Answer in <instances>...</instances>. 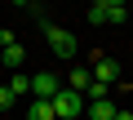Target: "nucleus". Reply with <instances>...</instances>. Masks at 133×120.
<instances>
[{"instance_id":"nucleus-6","label":"nucleus","mask_w":133,"mask_h":120,"mask_svg":"<svg viewBox=\"0 0 133 120\" xmlns=\"http://www.w3.org/2000/svg\"><path fill=\"white\" fill-rule=\"evenodd\" d=\"M22 53H27V49H22L9 31H0V58H5V67H22Z\"/></svg>"},{"instance_id":"nucleus-9","label":"nucleus","mask_w":133,"mask_h":120,"mask_svg":"<svg viewBox=\"0 0 133 120\" xmlns=\"http://www.w3.org/2000/svg\"><path fill=\"white\" fill-rule=\"evenodd\" d=\"M27 120H58L53 116V102H31L27 107Z\"/></svg>"},{"instance_id":"nucleus-1","label":"nucleus","mask_w":133,"mask_h":120,"mask_svg":"<svg viewBox=\"0 0 133 120\" xmlns=\"http://www.w3.org/2000/svg\"><path fill=\"white\" fill-rule=\"evenodd\" d=\"M80 107H84V98H80L76 89H66V85H62V89L53 93V116H58V120H76Z\"/></svg>"},{"instance_id":"nucleus-12","label":"nucleus","mask_w":133,"mask_h":120,"mask_svg":"<svg viewBox=\"0 0 133 120\" xmlns=\"http://www.w3.org/2000/svg\"><path fill=\"white\" fill-rule=\"evenodd\" d=\"M115 120H133V111H115Z\"/></svg>"},{"instance_id":"nucleus-7","label":"nucleus","mask_w":133,"mask_h":120,"mask_svg":"<svg viewBox=\"0 0 133 120\" xmlns=\"http://www.w3.org/2000/svg\"><path fill=\"white\" fill-rule=\"evenodd\" d=\"M89 85H93V76H89V67H76L71 76H66V89H76L80 98H84V89H89Z\"/></svg>"},{"instance_id":"nucleus-8","label":"nucleus","mask_w":133,"mask_h":120,"mask_svg":"<svg viewBox=\"0 0 133 120\" xmlns=\"http://www.w3.org/2000/svg\"><path fill=\"white\" fill-rule=\"evenodd\" d=\"M89 116L93 120H115V102L111 98H98V102H89Z\"/></svg>"},{"instance_id":"nucleus-2","label":"nucleus","mask_w":133,"mask_h":120,"mask_svg":"<svg viewBox=\"0 0 133 120\" xmlns=\"http://www.w3.org/2000/svg\"><path fill=\"white\" fill-rule=\"evenodd\" d=\"M129 9L120 5V0H93L89 5V22H124Z\"/></svg>"},{"instance_id":"nucleus-3","label":"nucleus","mask_w":133,"mask_h":120,"mask_svg":"<svg viewBox=\"0 0 133 120\" xmlns=\"http://www.w3.org/2000/svg\"><path fill=\"white\" fill-rule=\"evenodd\" d=\"M44 27V40H49V49L58 53V58H71L76 53V36L71 31H62V27H53V22H40Z\"/></svg>"},{"instance_id":"nucleus-4","label":"nucleus","mask_w":133,"mask_h":120,"mask_svg":"<svg viewBox=\"0 0 133 120\" xmlns=\"http://www.w3.org/2000/svg\"><path fill=\"white\" fill-rule=\"evenodd\" d=\"M58 89H62V80H58L53 71H36V76H31V93H36V102H53Z\"/></svg>"},{"instance_id":"nucleus-5","label":"nucleus","mask_w":133,"mask_h":120,"mask_svg":"<svg viewBox=\"0 0 133 120\" xmlns=\"http://www.w3.org/2000/svg\"><path fill=\"white\" fill-rule=\"evenodd\" d=\"M89 76H93V85H102V89H111V85L120 80V62H115V58H98Z\"/></svg>"},{"instance_id":"nucleus-11","label":"nucleus","mask_w":133,"mask_h":120,"mask_svg":"<svg viewBox=\"0 0 133 120\" xmlns=\"http://www.w3.org/2000/svg\"><path fill=\"white\" fill-rule=\"evenodd\" d=\"M5 107H14V93H9V85H0V111Z\"/></svg>"},{"instance_id":"nucleus-13","label":"nucleus","mask_w":133,"mask_h":120,"mask_svg":"<svg viewBox=\"0 0 133 120\" xmlns=\"http://www.w3.org/2000/svg\"><path fill=\"white\" fill-rule=\"evenodd\" d=\"M76 120H80V116H76Z\"/></svg>"},{"instance_id":"nucleus-10","label":"nucleus","mask_w":133,"mask_h":120,"mask_svg":"<svg viewBox=\"0 0 133 120\" xmlns=\"http://www.w3.org/2000/svg\"><path fill=\"white\" fill-rule=\"evenodd\" d=\"M9 93H14V98L31 93V76H18V71H14V76H9Z\"/></svg>"}]
</instances>
